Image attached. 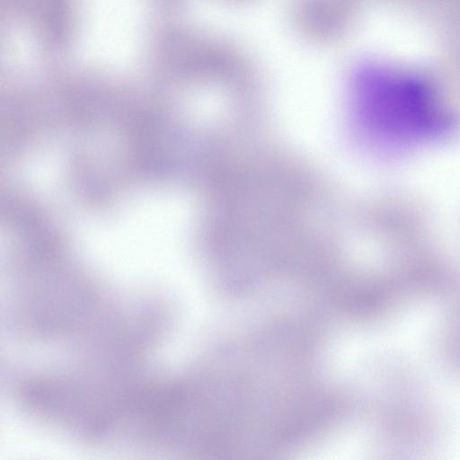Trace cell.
<instances>
[{
  "instance_id": "obj_1",
  "label": "cell",
  "mask_w": 460,
  "mask_h": 460,
  "mask_svg": "<svg viewBox=\"0 0 460 460\" xmlns=\"http://www.w3.org/2000/svg\"><path fill=\"white\" fill-rule=\"evenodd\" d=\"M353 106L359 126L373 139L404 146L444 132L448 119L430 88L410 75L368 69L357 76Z\"/></svg>"
}]
</instances>
